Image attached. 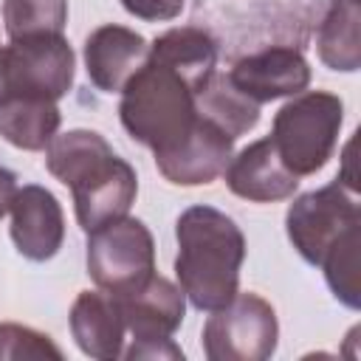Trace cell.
Wrapping results in <instances>:
<instances>
[{"instance_id": "obj_18", "label": "cell", "mask_w": 361, "mask_h": 361, "mask_svg": "<svg viewBox=\"0 0 361 361\" xmlns=\"http://www.w3.org/2000/svg\"><path fill=\"white\" fill-rule=\"evenodd\" d=\"M195 104H197V113L200 116H206L209 121H214L234 141L240 135H245L248 130H254L257 121H259V104L251 102L248 96H243L231 85L228 73L223 76V73L214 71V76L203 85V90H197Z\"/></svg>"}, {"instance_id": "obj_21", "label": "cell", "mask_w": 361, "mask_h": 361, "mask_svg": "<svg viewBox=\"0 0 361 361\" xmlns=\"http://www.w3.org/2000/svg\"><path fill=\"white\" fill-rule=\"evenodd\" d=\"M327 285L338 302L358 310L361 305V288H358V228L347 231L322 259Z\"/></svg>"}, {"instance_id": "obj_6", "label": "cell", "mask_w": 361, "mask_h": 361, "mask_svg": "<svg viewBox=\"0 0 361 361\" xmlns=\"http://www.w3.org/2000/svg\"><path fill=\"white\" fill-rule=\"evenodd\" d=\"M87 274L116 296L141 288L155 274V240L138 217H118L87 231Z\"/></svg>"}, {"instance_id": "obj_10", "label": "cell", "mask_w": 361, "mask_h": 361, "mask_svg": "<svg viewBox=\"0 0 361 361\" xmlns=\"http://www.w3.org/2000/svg\"><path fill=\"white\" fill-rule=\"evenodd\" d=\"M234 155V138L197 113L195 127L172 149L155 155L158 172L178 186H200L220 178Z\"/></svg>"}, {"instance_id": "obj_20", "label": "cell", "mask_w": 361, "mask_h": 361, "mask_svg": "<svg viewBox=\"0 0 361 361\" xmlns=\"http://www.w3.org/2000/svg\"><path fill=\"white\" fill-rule=\"evenodd\" d=\"M68 23L65 0H3V25L8 39L62 34Z\"/></svg>"}, {"instance_id": "obj_13", "label": "cell", "mask_w": 361, "mask_h": 361, "mask_svg": "<svg viewBox=\"0 0 361 361\" xmlns=\"http://www.w3.org/2000/svg\"><path fill=\"white\" fill-rule=\"evenodd\" d=\"M147 56L149 42L124 25H99L85 42V68L102 93H121Z\"/></svg>"}, {"instance_id": "obj_2", "label": "cell", "mask_w": 361, "mask_h": 361, "mask_svg": "<svg viewBox=\"0 0 361 361\" xmlns=\"http://www.w3.org/2000/svg\"><path fill=\"white\" fill-rule=\"evenodd\" d=\"M175 276L197 310H217L240 290L245 237L240 226L214 206H189L178 223Z\"/></svg>"}, {"instance_id": "obj_11", "label": "cell", "mask_w": 361, "mask_h": 361, "mask_svg": "<svg viewBox=\"0 0 361 361\" xmlns=\"http://www.w3.org/2000/svg\"><path fill=\"white\" fill-rule=\"evenodd\" d=\"M228 79L243 96L262 104L302 93L310 85V65L302 51L288 45H271L237 59Z\"/></svg>"}, {"instance_id": "obj_19", "label": "cell", "mask_w": 361, "mask_h": 361, "mask_svg": "<svg viewBox=\"0 0 361 361\" xmlns=\"http://www.w3.org/2000/svg\"><path fill=\"white\" fill-rule=\"evenodd\" d=\"M319 56L330 71L358 68V3L333 0L327 17L319 25Z\"/></svg>"}, {"instance_id": "obj_4", "label": "cell", "mask_w": 361, "mask_h": 361, "mask_svg": "<svg viewBox=\"0 0 361 361\" xmlns=\"http://www.w3.org/2000/svg\"><path fill=\"white\" fill-rule=\"evenodd\" d=\"M341 121L344 104L338 96L327 90H302L279 107L268 138L282 164L296 178H305L319 172L333 158Z\"/></svg>"}, {"instance_id": "obj_7", "label": "cell", "mask_w": 361, "mask_h": 361, "mask_svg": "<svg viewBox=\"0 0 361 361\" xmlns=\"http://www.w3.org/2000/svg\"><path fill=\"white\" fill-rule=\"evenodd\" d=\"M276 313L257 293L237 290L203 324V353L209 361H265L276 353Z\"/></svg>"}, {"instance_id": "obj_3", "label": "cell", "mask_w": 361, "mask_h": 361, "mask_svg": "<svg viewBox=\"0 0 361 361\" xmlns=\"http://www.w3.org/2000/svg\"><path fill=\"white\" fill-rule=\"evenodd\" d=\"M195 96L197 93L192 90V85L178 71L155 56H147V62L121 90V127L130 133V138L149 147L155 155L166 152L195 127Z\"/></svg>"}, {"instance_id": "obj_22", "label": "cell", "mask_w": 361, "mask_h": 361, "mask_svg": "<svg viewBox=\"0 0 361 361\" xmlns=\"http://www.w3.org/2000/svg\"><path fill=\"white\" fill-rule=\"evenodd\" d=\"M23 358H62V350L51 341V336L14 324V322H0V361H23Z\"/></svg>"}, {"instance_id": "obj_15", "label": "cell", "mask_w": 361, "mask_h": 361, "mask_svg": "<svg viewBox=\"0 0 361 361\" xmlns=\"http://www.w3.org/2000/svg\"><path fill=\"white\" fill-rule=\"evenodd\" d=\"M71 333L76 347L96 358L113 361L124 353V313L116 293L107 290H82L71 307Z\"/></svg>"}, {"instance_id": "obj_9", "label": "cell", "mask_w": 361, "mask_h": 361, "mask_svg": "<svg viewBox=\"0 0 361 361\" xmlns=\"http://www.w3.org/2000/svg\"><path fill=\"white\" fill-rule=\"evenodd\" d=\"M358 223H361V212L355 192L347 189L341 180L299 195L285 214L288 240L293 243L299 257L310 265H322L327 251L347 231L358 228Z\"/></svg>"}, {"instance_id": "obj_12", "label": "cell", "mask_w": 361, "mask_h": 361, "mask_svg": "<svg viewBox=\"0 0 361 361\" xmlns=\"http://www.w3.org/2000/svg\"><path fill=\"white\" fill-rule=\"evenodd\" d=\"M8 212H11V240L25 259L45 262L56 257L65 240V214L54 192L28 183L17 189Z\"/></svg>"}, {"instance_id": "obj_14", "label": "cell", "mask_w": 361, "mask_h": 361, "mask_svg": "<svg viewBox=\"0 0 361 361\" xmlns=\"http://www.w3.org/2000/svg\"><path fill=\"white\" fill-rule=\"evenodd\" d=\"M223 175H226L228 189L237 197L251 200V203L285 200L299 186V178L282 164L271 138H259L248 144L243 152L231 155Z\"/></svg>"}, {"instance_id": "obj_16", "label": "cell", "mask_w": 361, "mask_h": 361, "mask_svg": "<svg viewBox=\"0 0 361 361\" xmlns=\"http://www.w3.org/2000/svg\"><path fill=\"white\" fill-rule=\"evenodd\" d=\"M149 56H155L164 65H169L172 71H178L197 93L214 76L217 42L203 28H192V25L169 28L149 45Z\"/></svg>"}, {"instance_id": "obj_17", "label": "cell", "mask_w": 361, "mask_h": 361, "mask_svg": "<svg viewBox=\"0 0 361 361\" xmlns=\"http://www.w3.org/2000/svg\"><path fill=\"white\" fill-rule=\"evenodd\" d=\"M59 107L51 99H14L0 104V135L25 152H39L59 130Z\"/></svg>"}, {"instance_id": "obj_1", "label": "cell", "mask_w": 361, "mask_h": 361, "mask_svg": "<svg viewBox=\"0 0 361 361\" xmlns=\"http://www.w3.org/2000/svg\"><path fill=\"white\" fill-rule=\"evenodd\" d=\"M48 172L73 195L76 220L93 231L130 212L138 195L135 169L113 152L104 135L93 130H68L45 147Z\"/></svg>"}, {"instance_id": "obj_23", "label": "cell", "mask_w": 361, "mask_h": 361, "mask_svg": "<svg viewBox=\"0 0 361 361\" xmlns=\"http://www.w3.org/2000/svg\"><path fill=\"white\" fill-rule=\"evenodd\" d=\"M121 6L147 23H164V20H175L183 11V0H121Z\"/></svg>"}, {"instance_id": "obj_8", "label": "cell", "mask_w": 361, "mask_h": 361, "mask_svg": "<svg viewBox=\"0 0 361 361\" xmlns=\"http://www.w3.org/2000/svg\"><path fill=\"white\" fill-rule=\"evenodd\" d=\"M183 290L166 276L152 274L141 288L118 296L124 324L133 336V347L124 358H183V350L172 341V333L183 322Z\"/></svg>"}, {"instance_id": "obj_24", "label": "cell", "mask_w": 361, "mask_h": 361, "mask_svg": "<svg viewBox=\"0 0 361 361\" xmlns=\"http://www.w3.org/2000/svg\"><path fill=\"white\" fill-rule=\"evenodd\" d=\"M17 178H14V172L11 169H6L3 164H0V217H6L8 214V209H11V200H14V195H17Z\"/></svg>"}, {"instance_id": "obj_5", "label": "cell", "mask_w": 361, "mask_h": 361, "mask_svg": "<svg viewBox=\"0 0 361 361\" xmlns=\"http://www.w3.org/2000/svg\"><path fill=\"white\" fill-rule=\"evenodd\" d=\"M76 56L62 34L11 39L0 48V104L14 99L59 102L73 87Z\"/></svg>"}]
</instances>
